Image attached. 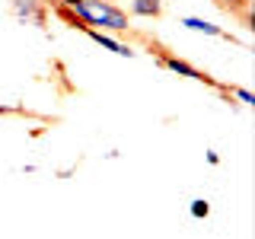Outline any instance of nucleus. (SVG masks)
Returning a JSON list of instances; mask_svg holds the SVG:
<instances>
[{
    "mask_svg": "<svg viewBox=\"0 0 255 239\" xmlns=\"http://www.w3.org/2000/svg\"><path fill=\"white\" fill-rule=\"evenodd\" d=\"M188 214L195 220H204L207 214H211V201H207V198H195V201H191V207H188Z\"/></svg>",
    "mask_w": 255,
    "mask_h": 239,
    "instance_id": "nucleus-7",
    "label": "nucleus"
},
{
    "mask_svg": "<svg viewBox=\"0 0 255 239\" xmlns=\"http://www.w3.org/2000/svg\"><path fill=\"white\" fill-rule=\"evenodd\" d=\"M159 64H163L166 70H172L175 77H185V80H198V83H211V86H217L207 74H201L198 67H191L188 61H182V58H175V54H159Z\"/></svg>",
    "mask_w": 255,
    "mask_h": 239,
    "instance_id": "nucleus-2",
    "label": "nucleus"
},
{
    "mask_svg": "<svg viewBox=\"0 0 255 239\" xmlns=\"http://www.w3.org/2000/svg\"><path fill=\"white\" fill-rule=\"evenodd\" d=\"M204 159H207L211 166H220V153H217V150H207V153H204Z\"/></svg>",
    "mask_w": 255,
    "mask_h": 239,
    "instance_id": "nucleus-9",
    "label": "nucleus"
},
{
    "mask_svg": "<svg viewBox=\"0 0 255 239\" xmlns=\"http://www.w3.org/2000/svg\"><path fill=\"white\" fill-rule=\"evenodd\" d=\"M10 112H13L10 106H0V115H10Z\"/></svg>",
    "mask_w": 255,
    "mask_h": 239,
    "instance_id": "nucleus-11",
    "label": "nucleus"
},
{
    "mask_svg": "<svg viewBox=\"0 0 255 239\" xmlns=\"http://www.w3.org/2000/svg\"><path fill=\"white\" fill-rule=\"evenodd\" d=\"M131 16L156 19V16H163V0H131Z\"/></svg>",
    "mask_w": 255,
    "mask_h": 239,
    "instance_id": "nucleus-6",
    "label": "nucleus"
},
{
    "mask_svg": "<svg viewBox=\"0 0 255 239\" xmlns=\"http://www.w3.org/2000/svg\"><path fill=\"white\" fill-rule=\"evenodd\" d=\"M70 10H74V19L80 22V29H99V32H109V35L131 29L128 10H122L112 0H83V3L70 6Z\"/></svg>",
    "mask_w": 255,
    "mask_h": 239,
    "instance_id": "nucleus-1",
    "label": "nucleus"
},
{
    "mask_svg": "<svg viewBox=\"0 0 255 239\" xmlns=\"http://www.w3.org/2000/svg\"><path fill=\"white\" fill-rule=\"evenodd\" d=\"M233 3H236V6H243V3H246V0H233Z\"/></svg>",
    "mask_w": 255,
    "mask_h": 239,
    "instance_id": "nucleus-12",
    "label": "nucleus"
},
{
    "mask_svg": "<svg viewBox=\"0 0 255 239\" xmlns=\"http://www.w3.org/2000/svg\"><path fill=\"white\" fill-rule=\"evenodd\" d=\"M61 6H77V3H83V0H58Z\"/></svg>",
    "mask_w": 255,
    "mask_h": 239,
    "instance_id": "nucleus-10",
    "label": "nucleus"
},
{
    "mask_svg": "<svg viewBox=\"0 0 255 239\" xmlns=\"http://www.w3.org/2000/svg\"><path fill=\"white\" fill-rule=\"evenodd\" d=\"M80 32H86V35L93 38L96 45H102L106 51H112V54H118V58H134V48L131 45H125V42H118L115 35H109V32H99V29H80Z\"/></svg>",
    "mask_w": 255,
    "mask_h": 239,
    "instance_id": "nucleus-3",
    "label": "nucleus"
},
{
    "mask_svg": "<svg viewBox=\"0 0 255 239\" xmlns=\"http://www.w3.org/2000/svg\"><path fill=\"white\" fill-rule=\"evenodd\" d=\"M13 13L26 22H45V10H42V0H13Z\"/></svg>",
    "mask_w": 255,
    "mask_h": 239,
    "instance_id": "nucleus-5",
    "label": "nucleus"
},
{
    "mask_svg": "<svg viewBox=\"0 0 255 239\" xmlns=\"http://www.w3.org/2000/svg\"><path fill=\"white\" fill-rule=\"evenodd\" d=\"M179 26H185L188 32H201V35H211V38H227V32L220 26H214L211 19H204V16H182Z\"/></svg>",
    "mask_w": 255,
    "mask_h": 239,
    "instance_id": "nucleus-4",
    "label": "nucleus"
},
{
    "mask_svg": "<svg viewBox=\"0 0 255 239\" xmlns=\"http://www.w3.org/2000/svg\"><path fill=\"white\" fill-rule=\"evenodd\" d=\"M230 96H236L243 106H255V93L246 90V86H230Z\"/></svg>",
    "mask_w": 255,
    "mask_h": 239,
    "instance_id": "nucleus-8",
    "label": "nucleus"
},
{
    "mask_svg": "<svg viewBox=\"0 0 255 239\" xmlns=\"http://www.w3.org/2000/svg\"><path fill=\"white\" fill-rule=\"evenodd\" d=\"M230 3H233V0H230Z\"/></svg>",
    "mask_w": 255,
    "mask_h": 239,
    "instance_id": "nucleus-13",
    "label": "nucleus"
}]
</instances>
